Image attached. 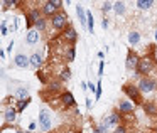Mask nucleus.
I'll return each instance as SVG.
<instances>
[{"label":"nucleus","instance_id":"obj_1","mask_svg":"<svg viewBox=\"0 0 157 133\" xmlns=\"http://www.w3.org/2000/svg\"><path fill=\"white\" fill-rule=\"evenodd\" d=\"M157 69L155 66V59L150 57V56H144L142 59H140L139 62V68H137V72H139L140 76H150L154 71Z\"/></svg>","mask_w":157,"mask_h":133},{"label":"nucleus","instance_id":"obj_2","mask_svg":"<svg viewBox=\"0 0 157 133\" xmlns=\"http://www.w3.org/2000/svg\"><path fill=\"white\" fill-rule=\"evenodd\" d=\"M51 20V27L54 29V31H59V32H63L64 29H68L69 25V20H68V15H66V12L64 10H59L58 14L54 15V17H51L49 19Z\"/></svg>","mask_w":157,"mask_h":133},{"label":"nucleus","instance_id":"obj_3","mask_svg":"<svg viewBox=\"0 0 157 133\" xmlns=\"http://www.w3.org/2000/svg\"><path fill=\"white\" fill-rule=\"evenodd\" d=\"M122 91L130 101H133L135 105H142V99H140V94H142V93H140L139 86L132 84V83H125V84L122 86Z\"/></svg>","mask_w":157,"mask_h":133},{"label":"nucleus","instance_id":"obj_4","mask_svg":"<svg viewBox=\"0 0 157 133\" xmlns=\"http://www.w3.org/2000/svg\"><path fill=\"white\" fill-rule=\"evenodd\" d=\"M52 126V116H51V111H49L48 108H41V111H39V128L42 130V131H49Z\"/></svg>","mask_w":157,"mask_h":133},{"label":"nucleus","instance_id":"obj_5","mask_svg":"<svg viewBox=\"0 0 157 133\" xmlns=\"http://www.w3.org/2000/svg\"><path fill=\"white\" fill-rule=\"evenodd\" d=\"M137 86H139L142 94H149V93L155 91V81H154L150 76H142V78L139 79V83H137Z\"/></svg>","mask_w":157,"mask_h":133},{"label":"nucleus","instance_id":"obj_6","mask_svg":"<svg viewBox=\"0 0 157 133\" xmlns=\"http://www.w3.org/2000/svg\"><path fill=\"white\" fill-rule=\"evenodd\" d=\"M103 121H105L106 125H108V128H110V130H115L117 126H118L120 123H122V113H120L118 109H117V111H112L110 115H106L105 118H103Z\"/></svg>","mask_w":157,"mask_h":133},{"label":"nucleus","instance_id":"obj_7","mask_svg":"<svg viewBox=\"0 0 157 133\" xmlns=\"http://www.w3.org/2000/svg\"><path fill=\"white\" fill-rule=\"evenodd\" d=\"M61 39H64V41L68 42V46H75L76 42H78V31H76L73 25H69L68 29H64V31L61 32Z\"/></svg>","mask_w":157,"mask_h":133},{"label":"nucleus","instance_id":"obj_8","mask_svg":"<svg viewBox=\"0 0 157 133\" xmlns=\"http://www.w3.org/2000/svg\"><path fill=\"white\" fill-rule=\"evenodd\" d=\"M140 59H142V57H140V56L137 54L135 51H128V54H127V59H125V68L128 69V71H137Z\"/></svg>","mask_w":157,"mask_h":133},{"label":"nucleus","instance_id":"obj_9","mask_svg":"<svg viewBox=\"0 0 157 133\" xmlns=\"http://www.w3.org/2000/svg\"><path fill=\"white\" fill-rule=\"evenodd\" d=\"M42 17V12L41 9H31V10H27V14H25V24H27L29 29H34V24L39 20V19Z\"/></svg>","mask_w":157,"mask_h":133},{"label":"nucleus","instance_id":"obj_10","mask_svg":"<svg viewBox=\"0 0 157 133\" xmlns=\"http://www.w3.org/2000/svg\"><path fill=\"white\" fill-rule=\"evenodd\" d=\"M59 101H61V108H75L76 106V98L73 96L71 91H63L59 96Z\"/></svg>","mask_w":157,"mask_h":133},{"label":"nucleus","instance_id":"obj_11","mask_svg":"<svg viewBox=\"0 0 157 133\" xmlns=\"http://www.w3.org/2000/svg\"><path fill=\"white\" fill-rule=\"evenodd\" d=\"M64 91L63 89V81L61 79H56V81H49L48 84H46V91H44V94H52V93H56L58 96H61V93Z\"/></svg>","mask_w":157,"mask_h":133},{"label":"nucleus","instance_id":"obj_12","mask_svg":"<svg viewBox=\"0 0 157 133\" xmlns=\"http://www.w3.org/2000/svg\"><path fill=\"white\" fill-rule=\"evenodd\" d=\"M133 108H135V103L130 101L128 98H123V99H120V101H118V108H117V109H118L122 115H132Z\"/></svg>","mask_w":157,"mask_h":133},{"label":"nucleus","instance_id":"obj_13","mask_svg":"<svg viewBox=\"0 0 157 133\" xmlns=\"http://www.w3.org/2000/svg\"><path fill=\"white\" fill-rule=\"evenodd\" d=\"M14 66L19 68V69H27V68H31V59H29L25 54L19 52V54H15V57H14Z\"/></svg>","mask_w":157,"mask_h":133},{"label":"nucleus","instance_id":"obj_14","mask_svg":"<svg viewBox=\"0 0 157 133\" xmlns=\"http://www.w3.org/2000/svg\"><path fill=\"white\" fill-rule=\"evenodd\" d=\"M25 42H27V46H37L41 42V32L37 29H29L27 35H25Z\"/></svg>","mask_w":157,"mask_h":133},{"label":"nucleus","instance_id":"obj_15","mask_svg":"<svg viewBox=\"0 0 157 133\" xmlns=\"http://www.w3.org/2000/svg\"><path fill=\"white\" fill-rule=\"evenodd\" d=\"M41 12H42V15H44V17L51 19V17H54V15L58 14L59 10H58V7H54V5H52L51 2H49V0H46L44 5L41 7Z\"/></svg>","mask_w":157,"mask_h":133},{"label":"nucleus","instance_id":"obj_16","mask_svg":"<svg viewBox=\"0 0 157 133\" xmlns=\"http://www.w3.org/2000/svg\"><path fill=\"white\" fill-rule=\"evenodd\" d=\"M29 59H31V68L36 69V71H39V69H41V66H42V62H44L41 52H32V54L29 56Z\"/></svg>","mask_w":157,"mask_h":133},{"label":"nucleus","instance_id":"obj_17","mask_svg":"<svg viewBox=\"0 0 157 133\" xmlns=\"http://www.w3.org/2000/svg\"><path fill=\"white\" fill-rule=\"evenodd\" d=\"M15 118H17V108L15 106H7L4 111V120L7 123H14Z\"/></svg>","mask_w":157,"mask_h":133},{"label":"nucleus","instance_id":"obj_18","mask_svg":"<svg viewBox=\"0 0 157 133\" xmlns=\"http://www.w3.org/2000/svg\"><path fill=\"white\" fill-rule=\"evenodd\" d=\"M142 108L149 116H157V103L155 101H144Z\"/></svg>","mask_w":157,"mask_h":133},{"label":"nucleus","instance_id":"obj_19","mask_svg":"<svg viewBox=\"0 0 157 133\" xmlns=\"http://www.w3.org/2000/svg\"><path fill=\"white\" fill-rule=\"evenodd\" d=\"M76 15H78V20H79V24L81 25H88V14H86V10L81 7V5H76Z\"/></svg>","mask_w":157,"mask_h":133},{"label":"nucleus","instance_id":"obj_20","mask_svg":"<svg viewBox=\"0 0 157 133\" xmlns=\"http://www.w3.org/2000/svg\"><path fill=\"white\" fill-rule=\"evenodd\" d=\"M140 41H142V35H140L139 31H130L128 32V44L130 46H139Z\"/></svg>","mask_w":157,"mask_h":133},{"label":"nucleus","instance_id":"obj_21","mask_svg":"<svg viewBox=\"0 0 157 133\" xmlns=\"http://www.w3.org/2000/svg\"><path fill=\"white\" fill-rule=\"evenodd\" d=\"M113 12H115L117 15H125V12H127V4L123 2V0H117L115 4H113Z\"/></svg>","mask_w":157,"mask_h":133},{"label":"nucleus","instance_id":"obj_22","mask_svg":"<svg viewBox=\"0 0 157 133\" xmlns=\"http://www.w3.org/2000/svg\"><path fill=\"white\" fill-rule=\"evenodd\" d=\"M71 76H73L71 68H68V66H63L61 71H59V79H61L63 83H68V81H71Z\"/></svg>","mask_w":157,"mask_h":133},{"label":"nucleus","instance_id":"obj_23","mask_svg":"<svg viewBox=\"0 0 157 133\" xmlns=\"http://www.w3.org/2000/svg\"><path fill=\"white\" fill-rule=\"evenodd\" d=\"M155 4V0H137V9L139 10H150Z\"/></svg>","mask_w":157,"mask_h":133},{"label":"nucleus","instance_id":"obj_24","mask_svg":"<svg viewBox=\"0 0 157 133\" xmlns=\"http://www.w3.org/2000/svg\"><path fill=\"white\" fill-rule=\"evenodd\" d=\"M64 59H66V62H73L76 59V49H75V46H68V47H66Z\"/></svg>","mask_w":157,"mask_h":133},{"label":"nucleus","instance_id":"obj_25","mask_svg":"<svg viewBox=\"0 0 157 133\" xmlns=\"http://www.w3.org/2000/svg\"><path fill=\"white\" fill-rule=\"evenodd\" d=\"M34 29H37L39 32H44L46 29H48V17H44V15H42V17L34 24Z\"/></svg>","mask_w":157,"mask_h":133},{"label":"nucleus","instance_id":"obj_26","mask_svg":"<svg viewBox=\"0 0 157 133\" xmlns=\"http://www.w3.org/2000/svg\"><path fill=\"white\" fill-rule=\"evenodd\" d=\"M29 105H31V98H27V99H19L17 105H15V108H17V113H22Z\"/></svg>","mask_w":157,"mask_h":133},{"label":"nucleus","instance_id":"obj_27","mask_svg":"<svg viewBox=\"0 0 157 133\" xmlns=\"http://www.w3.org/2000/svg\"><path fill=\"white\" fill-rule=\"evenodd\" d=\"M15 98H17V99H27L29 98V89L27 88L15 89Z\"/></svg>","mask_w":157,"mask_h":133},{"label":"nucleus","instance_id":"obj_28","mask_svg":"<svg viewBox=\"0 0 157 133\" xmlns=\"http://www.w3.org/2000/svg\"><path fill=\"white\" fill-rule=\"evenodd\" d=\"M86 14H88V25H86V29L90 31V34H93V32H95V20H93V14L90 10H86Z\"/></svg>","mask_w":157,"mask_h":133},{"label":"nucleus","instance_id":"obj_29","mask_svg":"<svg viewBox=\"0 0 157 133\" xmlns=\"http://www.w3.org/2000/svg\"><path fill=\"white\" fill-rule=\"evenodd\" d=\"M110 10H113V4L110 2V0H105V2H103V5H101V15L108 14Z\"/></svg>","mask_w":157,"mask_h":133},{"label":"nucleus","instance_id":"obj_30","mask_svg":"<svg viewBox=\"0 0 157 133\" xmlns=\"http://www.w3.org/2000/svg\"><path fill=\"white\" fill-rule=\"evenodd\" d=\"M12 7H15V0H2V12H7Z\"/></svg>","mask_w":157,"mask_h":133},{"label":"nucleus","instance_id":"obj_31","mask_svg":"<svg viewBox=\"0 0 157 133\" xmlns=\"http://www.w3.org/2000/svg\"><path fill=\"white\" fill-rule=\"evenodd\" d=\"M96 128H98V131H100V133H108V131H110L108 125H106V123L103 121V120L98 123V125H96Z\"/></svg>","mask_w":157,"mask_h":133},{"label":"nucleus","instance_id":"obj_32","mask_svg":"<svg viewBox=\"0 0 157 133\" xmlns=\"http://www.w3.org/2000/svg\"><path fill=\"white\" fill-rule=\"evenodd\" d=\"M101 98V81H96V93H95V99L98 101V99Z\"/></svg>","mask_w":157,"mask_h":133},{"label":"nucleus","instance_id":"obj_33","mask_svg":"<svg viewBox=\"0 0 157 133\" xmlns=\"http://www.w3.org/2000/svg\"><path fill=\"white\" fill-rule=\"evenodd\" d=\"M113 133H128V128H127L125 125H122V123H120V125L113 130Z\"/></svg>","mask_w":157,"mask_h":133},{"label":"nucleus","instance_id":"obj_34","mask_svg":"<svg viewBox=\"0 0 157 133\" xmlns=\"http://www.w3.org/2000/svg\"><path fill=\"white\" fill-rule=\"evenodd\" d=\"M9 29H7V20H2V24H0V34L2 35H7Z\"/></svg>","mask_w":157,"mask_h":133},{"label":"nucleus","instance_id":"obj_35","mask_svg":"<svg viewBox=\"0 0 157 133\" xmlns=\"http://www.w3.org/2000/svg\"><path fill=\"white\" fill-rule=\"evenodd\" d=\"M54 7H58V10H63V0H49Z\"/></svg>","mask_w":157,"mask_h":133},{"label":"nucleus","instance_id":"obj_36","mask_svg":"<svg viewBox=\"0 0 157 133\" xmlns=\"http://www.w3.org/2000/svg\"><path fill=\"white\" fill-rule=\"evenodd\" d=\"M103 71H105V61H100V64H98V76L100 78L103 76Z\"/></svg>","mask_w":157,"mask_h":133},{"label":"nucleus","instance_id":"obj_37","mask_svg":"<svg viewBox=\"0 0 157 133\" xmlns=\"http://www.w3.org/2000/svg\"><path fill=\"white\" fill-rule=\"evenodd\" d=\"M101 27H103V29H108V19H106L105 15L101 17Z\"/></svg>","mask_w":157,"mask_h":133},{"label":"nucleus","instance_id":"obj_38","mask_svg":"<svg viewBox=\"0 0 157 133\" xmlns=\"http://www.w3.org/2000/svg\"><path fill=\"white\" fill-rule=\"evenodd\" d=\"M85 105H86V108H88V111L93 108V101H91L90 98H86V99H85Z\"/></svg>","mask_w":157,"mask_h":133},{"label":"nucleus","instance_id":"obj_39","mask_svg":"<svg viewBox=\"0 0 157 133\" xmlns=\"http://www.w3.org/2000/svg\"><path fill=\"white\" fill-rule=\"evenodd\" d=\"M88 89H90L91 93H96V84H95V83L90 81V83H88Z\"/></svg>","mask_w":157,"mask_h":133},{"label":"nucleus","instance_id":"obj_40","mask_svg":"<svg viewBox=\"0 0 157 133\" xmlns=\"http://www.w3.org/2000/svg\"><path fill=\"white\" fill-rule=\"evenodd\" d=\"M150 78H152L154 81H155V91H157V69H155V71L152 72V74H150Z\"/></svg>","mask_w":157,"mask_h":133},{"label":"nucleus","instance_id":"obj_41","mask_svg":"<svg viewBox=\"0 0 157 133\" xmlns=\"http://www.w3.org/2000/svg\"><path fill=\"white\" fill-rule=\"evenodd\" d=\"M96 56H98L100 61H103V59H105V52H103V51H98V52H96Z\"/></svg>","mask_w":157,"mask_h":133},{"label":"nucleus","instance_id":"obj_42","mask_svg":"<svg viewBox=\"0 0 157 133\" xmlns=\"http://www.w3.org/2000/svg\"><path fill=\"white\" fill-rule=\"evenodd\" d=\"M36 128H37V123H36V121H32L31 125H29V130H31V131H34Z\"/></svg>","mask_w":157,"mask_h":133},{"label":"nucleus","instance_id":"obj_43","mask_svg":"<svg viewBox=\"0 0 157 133\" xmlns=\"http://www.w3.org/2000/svg\"><path fill=\"white\" fill-rule=\"evenodd\" d=\"M12 49H14V41H12L10 44H9V47H7V54H10V52H12Z\"/></svg>","mask_w":157,"mask_h":133},{"label":"nucleus","instance_id":"obj_44","mask_svg":"<svg viewBox=\"0 0 157 133\" xmlns=\"http://www.w3.org/2000/svg\"><path fill=\"white\" fill-rule=\"evenodd\" d=\"M81 89H83V91H86V89H88V83H81Z\"/></svg>","mask_w":157,"mask_h":133},{"label":"nucleus","instance_id":"obj_45","mask_svg":"<svg viewBox=\"0 0 157 133\" xmlns=\"http://www.w3.org/2000/svg\"><path fill=\"white\" fill-rule=\"evenodd\" d=\"M22 2H24V0H15V7H17V5H22Z\"/></svg>","mask_w":157,"mask_h":133},{"label":"nucleus","instance_id":"obj_46","mask_svg":"<svg viewBox=\"0 0 157 133\" xmlns=\"http://www.w3.org/2000/svg\"><path fill=\"white\" fill-rule=\"evenodd\" d=\"M152 57H154V59H155V61H157V49H155V51H154V54H152Z\"/></svg>","mask_w":157,"mask_h":133},{"label":"nucleus","instance_id":"obj_47","mask_svg":"<svg viewBox=\"0 0 157 133\" xmlns=\"http://www.w3.org/2000/svg\"><path fill=\"white\" fill-rule=\"evenodd\" d=\"M90 133H100V131H98V128H96V126H95V128H93V130H91V131H90Z\"/></svg>","mask_w":157,"mask_h":133},{"label":"nucleus","instance_id":"obj_48","mask_svg":"<svg viewBox=\"0 0 157 133\" xmlns=\"http://www.w3.org/2000/svg\"><path fill=\"white\" fill-rule=\"evenodd\" d=\"M154 39H155V41H157V31H155V34H154Z\"/></svg>","mask_w":157,"mask_h":133},{"label":"nucleus","instance_id":"obj_49","mask_svg":"<svg viewBox=\"0 0 157 133\" xmlns=\"http://www.w3.org/2000/svg\"><path fill=\"white\" fill-rule=\"evenodd\" d=\"M15 133H25V131H21V130H17V131H15Z\"/></svg>","mask_w":157,"mask_h":133},{"label":"nucleus","instance_id":"obj_50","mask_svg":"<svg viewBox=\"0 0 157 133\" xmlns=\"http://www.w3.org/2000/svg\"><path fill=\"white\" fill-rule=\"evenodd\" d=\"M154 131H155V133H157V126H155V128H154Z\"/></svg>","mask_w":157,"mask_h":133},{"label":"nucleus","instance_id":"obj_51","mask_svg":"<svg viewBox=\"0 0 157 133\" xmlns=\"http://www.w3.org/2000/svg\"><path fill=\"white\" fill-rule=\"evenodd\" d=\"M25 133H31V130H29V131H25Z\"/></svg>","mask_w":157,"mask_h":133}]
</instances>
